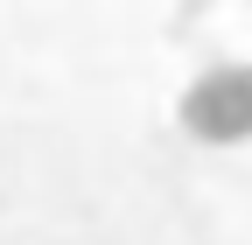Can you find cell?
Segmentation results:
<instances>
[{"mask_svg":"<svg viewBox=\"0 0 252 245\" xmlns=\"http://www.w3.org/2000/svg\"><path fill=\"white\" fill-rule=\"evenodd\" d=\"M182 126L210 147L252 140V63H210L182 91Z\"/></svg>","mask_w":252,"mask_h":245,"instance_id":"6da1fadb","label":"cell"}]
</instances>
